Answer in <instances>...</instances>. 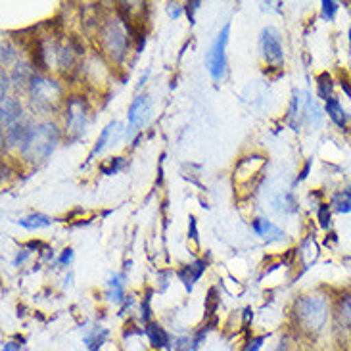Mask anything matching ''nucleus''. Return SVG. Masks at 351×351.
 Instances as JSON below:
<instances>
[{
	"label": "nucleus",
	"instance_id": "obj_20",
	"mask_svg": "<svg viewBox=\"0 0 351 351\" xmlns=\"http://www.w3.org/2000/svg\"><path fill=\"white\" fill-rule=\"evenodd\" d=\"M330 208L338 213H351V194L348 190L336 192L330 199Z\"/></svg>",
	"mask_w": 351,
	"mask_h": 351
},
{
	"label": "nucleus",
	"instance_id": "obj_36",
	"mask_svg": "<svg viewBox=\"0 0 351 351\" xmlns=\"http://www.w3.org/2000/svg\"><path fill=\"white\" fill-rule=\"evenodd\" d=\"M350 48H351V27H350Z\"/></svg>",
	"mask_w": 351,
	"mask_h": 351
},
{
	"label": "nucleus",
	"instance_id": "obj_33",
	"mask_svg": "<svg viewBox=\"0 0 351 351\" xmlns=\"http://www.w3.org/2000/svg\"><path fill=\"white\" fill-rule=\"evenodd\" d=\"M2 351H19V343L6 342L4 346H2Z\"/></svg>",
	"mask_w": 351,
	"mask_h": 351
},
{
	"label": "nucleus",
	"instance_id": "obj_4",
	"mask_svg": "<svg viewBox=\"0 0 351 351\" xmlns=\"http://www.w3.org/2000/svg\"><path fill=\"white\" fill-rule=\"evenodd\" d=\"M27 93L33 108L43 114L56 112L58 108L66 104L67 100V96H64V86L60 85V81L43 75V73H37L31 79Z\"/></svg>",
	"mask_w": 351,
	"mask_h": 351
},
{
	"label": "nucleus",
	"instance_id": "obj_13",
	"mask_svg": "<svg viewBox=\"0 0 351 351\" xmlns=\"http://www.w3.org/2000/svg\"><path fill=\"white\" fill-rule=\"evenodd\" d=\"M336 324L351 340V294L342 295L336 304Z\"/></svg>",
	"mask_w": 351,
	"mask_h": 351
},
{
	"label": "nucleus",
	"instance_id": "obj_22",
	"mask_svg": "<svg viewBox=\"0 0 351 351\" xmlns=\"http://www.w3.org/2000/svg\"><path fill=\"white\" fill-rule=\"evenodd\" d=\"M317 219H319V223H321L323 228L330 227V223H332V208H330V204H319Z\"/></svg>",
	"mask_w": 351,
	"mask_h": 351
},
{
	"label": "nucleus",
	"instance_id": "obj_28",
	"mask_svg": "<svg viewBox=\"0 0 351 351\" xmlns=\"http://www.w3.org/2000/svg\"><path fill=\"white\" fill-rule=\"evenodd\" d=\"M150 295H152V292H148L143 302V321L144 323H148V319H150Z\"/></svg>",
	"mask_w": 351,
	"mask_h": 351
},
{
	"label": "nucleus",
	"instance_id": "obj_23",
	"mask_svg": "<svg viewBox=\"0 0 351 351\" xmlns=\"http://www.w3.org/2000/svg\"><path fill=\"white\" fill-rule=\"evenodd\" d=\"M123 167V158H110V160H106L104 163H100V171L102 175H114L119 169Z\"/></svg>",
	"mask_w": 351,
	"mask_h": 351
},
{
	"label": "nucleus",
	"instance_id": "obj_2",
	"mask_svg": "<svg viewBox=\"0 0 351 351\" xmlns=\"http://www.w3.org/2000/svg\"><path fill=\"white\" fill-rule=\"evenodd\" d=\"M294 317L302 332L317 336L330 321V302L323 294L302 295L295 300Z\"/></svg>",
	"mask_w": 351,
	"mask_h": 351
},
{
	"label": "nucleus",
	"instance_id": "obj_21",
	"mask_svg": "<svg viewBox=\"0 0 351 351\" xmlns=\"http://www.w3.org/2000/svg\"><path fill=\"white\" fill-rule=\"evenodd\" d=\"M106 334L108 332H106L104 328H100V326H98V328H95V330H93V334L85 338L86 348H88L90 351H98V348H100V346H102V342L106 340Z\"/></svg>",
	"mask_w": 351,
	"mask_h": 351
},
{
	"label": "nucleus",
	"instance_id": "obj_16",
	"mask_svg": "<svg viewBox=\"0 0 351 351\" xmlns=\"http://www.w3.org/2000/svg\"><path fill=\"white\" fill-rule=\"evenodd\" d=\"M144 334L148 336V340L152 343L154 350H162L169 346V334L165 332V328H162L158 323H148L144 328Z\"/></svg>",
	"mask_w": 351,
	"mask_h": 351
},
{
	"label": "nucleus",
	"instance_id": "obj_19",
	"mask_svg": "<svg viewBox=\"0 0 351 351\" xmlns=\"http://www.w3.org/2000/svg\"><path fill=\"white\" fill-rule=\"evenodd\" d=\"M19 225L23 228H29V230H35V228H45L52 225V219L48 215H43V213H31L27 217H21L18 221Z\"/></svg>",
	"mask_w": 351,
	"mask_h": 351
},
{
	"label": "nucleus",
	"instance_id": "obj_27",
	"mask_svg": "<svg viewBox=\"0 0 351 351\" xmlns=\"http://www.w3.org/2000/svg\"><path fill=\"white\" fill-rule=\"evenodd\" d=\"M71 259H73V250H71V247H66V250L62 252L60 259H58V263H60V265H69Z\"/></svg>",
	"mask_w": 351,
	"mask_h": 351
},
{
	"label": "nucleus",
	"instance_id": "obj_9",
	"mask_svg": "<svg viewBox=\"0 0 351 351\" xmlns=\"http://www.w3.org/2000/svg\"><path fill=\"white\" fill-rule=\"evenodd\" d=\"M263 165H265V158H261V156H247V158H242L238 162L237 169H234V184L246 186V189L254 186L250 182V175L252 177H259Z\"/></svg>",
	"mask_w": 351,
	"mask_h": 351
},
{
	"label": "nucleus",
	"instance_id": "obj_10",
	"mask_svg": "<svg viewBox=\"0 0 351 351\" xmlns=\"http://www.w3.org/2000/svg\"><path fill=\"white\" fill-rule=\"evenodd\" d=\"M121 136H123V129H121V125L117 123V121H110V123L104 127L102 134L98 136V141H96L93 152L88 154V160H86V163L93 162L96 156L102 152V150H106L108 146H112V144L115 146V143H119V141H121Z\"/></svg>",
	"mask_w": 351,
	"mask_h": 351
},
{
	"label": "nucleus",
	"instance_id": "obj_31",
	"mask_svg": "<svg viewBox=\"0 0 351 351\" xmlns=\"http://www.w3.org/2000/svg\"><path fill=\"white\" fill-rule=\"evenodd\" d=\"M29 254H31L29 250H23V252H19L18 257H16V261H14V263H16V267H19L21 263H25V259L29 257Z\"/></svg>",
	"mask_w": 351,
	"mask_h": 351
},
{
	"label": "nucleus",
	"instance_id": "obj_24",
	"mask_svg": "<svg viewBox=\"0 0 351 351\" xmlns=\"http://www.w3.org/2000/svg\"><path fill=\"white\" fill-rule=\"evenodd\" d=\"M338 10H340V4H338V2H334V0H324L323 2V18L328 19V21H332Z\"/></svg>",
	"mask_w": 351,
	"mask_h": 351
},
{
	"label": "nucleus",
	"instance_id": "obj_18",
	"mask_svg": "<svg viewBox=\"0 0 351 351\" xmlns=\"http://www.w3.org/2000/svg\"><path fill=\"white\" fill-rule=\"evenodd\" d=\"M123 290H125V275L123 273H117L110 280H108V298L115 302V304H121L123 302Z\"/></svg>",
	"mask_w": 351,
	"mask_h": 351
},
{
	"label": "nucleus",
	"instance_id": "obj_3",
	"mask_svg": "<svg viewBox=\"0 0 351 351\" xmlns=\"http://www.w3.org/2000/svg\"><path fill=\"white\" fill-rule=\"evenodd\" d=\"M58 138H60V129L54 121L31 125L27 138L19 148V156L23 158V162L37 165V163L45 162L48 156L54 152Z\"/></svg>",
	"mask_w": 351,
	"mask_h": 351
},
{
	"label": "nucleus",
	"instance_id": "obj_32",
	"mask_svg": "<svg viewBox=\"0 0 351 351\" xmlns=\"http://www.w3.org/2000/svg\"><path fill=\"white\" fill-rule=\"evenodd\" d=\"M309 169H311V160H307V163H305V165H304V169H302V173H300V177H298V180L307 179V175H309Z\"/></svg>",
	"mask_w": 351,
	"mask_h": 351
},
{
	"label": "nucleus",
	"instance_id": "obj_12",
	"mask_svg": "<svg viewBox=\"0 0 351 351\" xmlns=\"http://www.w3.org/2000/svg\"><path fill=\"white\" fill-rule=\"evenodd\" d=\"M208 269V263H206V259H196L194 263H190V265H184L182 269H179V278L180 282L184 285L186 290H192L194 285L199 280V276L204 275V271Z\"/></svg>",
	"mask_w": 351,
	"mask_h": 351
},
{
	"label": "nucleus",
	"instance_id": "obj_14",
	"mask_svg": "<svg viewBox=\"0 0 351 351\" xmlns=\"http://www.w3.org/2000/svg\"><path fill=\"white\" fill-rule=\"evenodd\" d=\"M252 228H254V232H256L257 237H261L267 242H282L285 240V232L276 225H273L271 221H267L263 217L254 219L252 221Z\"/></svg>",
	"mask_w": 351,
	"mask_h": 351
},
{
	"label": "nucleus",
	"instance_id": "obj_34",
	"mask_svg": "<svg viewBox=\"0 0 351 351\" xmlns=\"http://www.w3.org/2000/svg\"><path fill=\"white\" fill-rule=\"evenodd\" d=\"M340 85H342L343 93H346V95L351 98V83L350 81H348V79H342V81H340Z\"/></svg>",
	"mask_w": 351,
	"mask_h": 351
},
{
	"label": "nucleus",
	"instance_id": "obj_30",
	"mask_svg": "<svg viewBox=\"0 0 351 351\" xmlns=\"http://www.w3.org/2000/svg\"><path fill=\"white\" fill-rule=\"evenodd\" d=\"M189 234L192 240H198V230H196V219L190 217V227H189Z\"/></svg>",
	"mask_w": 351,
	"mask_h": 351
},
{
	"label": "nucleus",
	"instance_id": "obj_25",
	"mask_svg": "<svg viewBox=\"0 0 351 351\" xmlns=\"http://www.w3.org/2000/svg\"><path fill=\"white\" fill-rule=\"evenodd\" d=\"M265 342V336H257V338H252L250 342L244 346V350L242 351H259L261 350V346Z\"/></svg>",
	"mask_w": 351,
	"mask_h": 351
},
{
	"label": "nucleus",
	"instance_id": "obj_35",
	"mask_svg": "<svg viewBox=\"0 0 351 351\" xmlns=\"http://www.w3.org/2000/svg\"><path fill=\"white\" fill-rule=\"evenodd\" d=\"M275 351H290V346H288V342H286V340H280V343L276 346Z\"/></svg>",
	"mask_w": 351,
	"mask_h": 351
},
{
	"label": "nucleus",
	"instance_id": "obj_11",
	"mask_svg": "<svg viewBox=\"0 0 351 351\" xmlns=\"http://www.w3.org/2000/svg\"><path fill=\"white\" fill-rule=\"evenodd\" d=\"M21 117H23V106L18 98H12V96L2 98V125H4V129L21 123Z\"/></svg>",
	"mask_w": 351,
	"mask_h": 351
},
{
	"label": "nucleus",
	"instance_id": "obj_1",
	"mask_svg": "<svg viewBox=\"0 0 351 351\" xmlns=\"http://www.w3.org/2000/svg\"><path fill=\"white\" fill-rule=\"evenodd\" d=\"M141 31L133 27V21L127 19L123 14H117L115 18H108L98 27V45L100 50L112 64H121L127 52L133 45Z\"/></svg>",
	"mask_w": 351,
	"mask_h": 351
},
{
	"label": "nucleus",
	"instance_id": "obj_26",
	"mask_svg": "<svg viewBox=\"0 0 351 351\" xmlns=\"http://www.w3.org/2000/svg\"><path fill=\"white\" fill-rule=\"evenodd\" d=\"M184 12V6H180L179 2H169L167 4V14H169V18L177 19Z\"/></svg>",
	"mask_w": 351,
	"mask_h": 351
},
{
	"label": "nucleus",
	"instance_id": "obj_29",
	"mask_svg": "<svg viewBox=\"0 0 351 351\" xmlns=\"http://www.w3.org/2000/svg\"><path fill=\"white\" fill-rule=\"evenodd\" d=\"M199 8V2H189L186 6H184V10H186V14H189V19L190 23H194V12Z\"/></svg>",
	"mask_w": 351,
	"mask_h": 351
},
{
	"label": "nucleus",
	"instance_id": "obj_7",
	"mask_svg": "<svg viewBox=\"0 0 351 351\" xmlns=\"http://www.w3.org/2000/svg\"><path fill=\"white\" fill-rule=\"evenodd\" d=\"M259 45H261L263 60L269 66L276 67V69L282 66V62H285V48H282V40H280V35H278L276 29H263Z\"/></svg>",
	"mask_w": 351,
	"mask_h": 351
},
{
	"label": "nucleus",
	"instance_id": "obj_15",
	"mask_svg": "<svg viewBox=\"0 0 351 351\" xmlns=\"http://www.w3.org/2000/svg\"><path fill=\"white\" fill-rule=\"evenodd\" d=\"M324 112L328 115V119L332 121L336 127L340 129H348V123H350V115L343 110V106L340 104L338 98H330L328 102H324Z\"/></svg>",
	"mask_w": 351,
	"mask_h": 351
},
{
	"label": "nucleus",
	"instance_id": "obj_8",
	"mask_svg": "<svg viewBox=\"0 0 351 351\" xmlns=\"http://www.w3.org/2000/svg\"><path fill=\"white\" fill-rule=\"evenodd\" d=\"M150 96L138 95L133 100V104L129 108V127H127V138H133L134 133L141 131V127L146 123L148 115H150Z\"/></svg>",
	"mask_w": 351,
	"mask_h": 351
},
{
	"label": "nucleus",
	"instance_id": "obj_6",
	"mask_svg": "<svg viewBox=\"0 0 351 351\" xmlns=\"http://www.w3.org/2000/svg\"><path fill=\"white\" fill-rule=\"evenodd\" d=\"M228 33H230V25H225L221 29V33L217 35L215 45L211 47L208 56V67L211 77L215 81H221L225 77V69H227V43H228Z\"/></svg>",
	"mask_w": 351,
	"mask_h": 351
},
{
	"label": "nucleus",
	"instance_id": "obj_17",
	"mask_svg": "<svg viewBox=\"0 0 351 351\" xmlns=\"http://www.w3.org/2000/svg\"><path fill=\"white\" fill-rule=\"evenodd\" d=\"M317 96L324 102L334 98V79L328 71H323L317 75Z\"/></svg>",
	"mask_w": 351,
	"mask_h": 351
},
{
	"label": "nucleus",
	"instance_id": "obj_5",
	"mask_svg": "<svg viewBox=\"0 0 351 351\" xmlns=\"http://www.w3.org/2000/svg\"><path fill=\"white\" fill-rule=\"evenodd\" d=\"M88 102L83 96H69L64 104V131L71 138H79L85 133L86 121H88Z\"/></svg>",
	"mask_w": 351,
	"mask_h": 351
}]
</instances>
